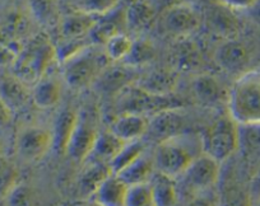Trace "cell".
<instances>
[{"label": "cell", "mask_w": 260, "mask_h": 206, "mask_svg": "<svg viewBox=\"0 0 260 206\" xmlns=\"http://www.w3.org/2000/svg\"><path fill=\"white\" fill-rule=\"evenodd\" d=\"M35 6L32 7L34 8L35 14L39 17L40 19H52L55 18V12L54 8H52L51 3H34Z\"/></svg>", "instance_id": "37"}, {"label": "cell", "mask_w": 260, "mask_h": 206, "mask_svg": "<svg viewBox=\"0 0 260 206\" xmlns=\"http://www.w3.org/2000/svg\"><path fill=\"white\" fill-rule=\"evenodd\" d=\"M260 197V171L254 176L250 185V201H254Z\"/></svg>", "instance_id": "39"}, {"label": "cell", "mask_w": 260, "mask_h": 206, "mask_svg": "<svg viewBox=\"0 0 260 206\" xmlns=\"http://www.w3.org/2000/svg\"><path fill=\"white\" fill-rule=\"evenodd\" d=\"M114 12H111L107 16L102 17L92 28L91 33H89V41L92 45H97V46H104L111 37L116 36V34L122 33L121 27H119V21L114 18L112 16Z\"/></svg>", "instance_id": "27"}, {"label": "cell", "mask_w": 260, "mask_h": 206, "mask_svg": "<svg viewBox=\"0 0 260 206\" xmlns=\"http://www.w3.org/2000/svg\"><path fill=\"white\" fill-rule=\"evenodd\" d=\"M52 148V134L37 125L22 126L14 138V150L21 159L36 162Z\"/></svg>", "instance_id": "7"}, {"label": "cell", "mask_w": 260, "mask_h": 206, "mask_svg": "<svg viewBox=\"0 0 260 206\" xmlns=\"http://www.w3.org/2000/svg\"><path fill=\"white\" fill-rule=\"evenodd\" d=\"M239 149L247 154L260 151V123L239 125Z\"/></svg>", "instance_id": "33"}, {"label": "cell", "mask_w": 260, "mask_h": 206, "mask_svg": "<svg viewBox=\"0 0 260 206\" xmlns=\"http://www.w3.org/2000/svg\"><path fill=\"white\" fill-rule=\"evenodd\" d=\"M125 143H122L119 138L114 135L110 130L102 131L99 134L94 143L93 149L89 154L87 163H104L109 164L115 159L119 151L124 146Z\"/></svg>", "instance_id": "20"}, {"label": "cell", "mask_w": 260, "mask_h": 206, "mask_svg": "<svg viewBox=\"0 0 260 206\" xmlns=\"http://www.w3.org/2000/svg\"><path fill=\"white\" fill-rule=\"evenodd\" d=\"M56 59V49L49 37L37 34L32 37L17 55L12 73L28 87H34L46 75Z\"/></svg>", "instance_id": "2"}, {"label": "cell", "mask_w": 260, "mask_h": 206, "mask_svg": "<svg viewBox=\"0 0 260 206\" xmlns=\"http://www.w3.org/2000/svg\"><path fill=\"white\" fill-rule=\"evenodd\" d=\"M230 116L239 125L260 123V71L241 74L229 93Z\"/></svg>", "instance_id": "3"}, {"label": "cell", "mask_w": 260, "mask_h": 206, "mask_svg": "<svg viewBox=\"0 0 260 206\" xmlns=\"http://www.w3.org/2000/svg\"><path fill=\"white\" fill-rule=\"evenodd\" d=\"M202 19L194 7L185 3L172 4L161 14L159 24L164 33L174 38H186L201 27Z\"/></svg>", "instance_id": "6"}, {"label": "cell", "mask_w": 260, "mask_h": 206, "mask_svg": "<svg viewBox=\"0 0 260 206\" xmlns=\"http://www.w3.org/2000/svg\"><path fill=\"white\" fill-rule=\"evenodd\" d=\"M110 64L104 47L89 45L61 63V76L69 88L82 91L96 83Z\"/></svg>", "instance_id": "4"}, {"label": "cell", "mask_w": 260, "mask_h": 206, "mask_svg": "<svg viewBox=\"0 0 260 206\" xmlns=\"http://www.w3.org/2000/svg\"><path fill=\"white\" fill-rule=\"evenodd\" d=\"M186 206H217L216 201L208 195V192L206 193H199V195L192 196L189 200V202L186 203Z\"/></svg>", "instance_id": "38"}, {"label": "cell", "mask_w": 260, "mask_h": 206, "mask_svg": "<svg viewBox=\"0 0 260 206\" xmlns=\"http://www.w3.org/2000/svg\"><path fill=\"white\" fill-rule=\"evenodd\" d=\"M219 163L208 157L207 154H201L189 166L181 176L182 186L192 196L199 193L209 192L217 185L219 178Z\"/></svg>", "instance_id": "8"}, {"label": "cell", "mask_w": 260, "mask_h": 206, "mask_svg": "<svg viewBox=\"0 0 260 206\" xmlns=\"http://www.w3.org/2000/svg\"><path fill=\"white\" fill-rule=\"evenodd\" d=\"M19 183V171L16 163L7 155L0 157V198L6 200Z\"/></svg>", "instance_id": "28"}, {"label": "cell", "mask_w": 260, "mask_h": 206, "mask_svg": "<svg viewBox=\"0 0 260 206\" xmlns=\"http://www.w3.org/2000/svg\"><path fill=\"white\" fill-rule=\"evenodd\" d=\"M125 26L133 32L148 28L156 16L153 6L147 2H134L124 12Z\"/></svg>", "instance_id": "22"}, {"label": "cell", "mask_w": 260, "mask_h": 206, "mask_svg": "<svg viewBox=\"0 0 260 206\" xmlns=\"http://www.w3.org/2000/svg\"><path fill=\"white\" fill-rule=\"evenodd\" d=\"M18 53L14 51L9 45L0 41V69L13 68Z\"/></svg>", "instance_id": "35"}, {"label": "cell", "mask_w": 260, "mask_h": 206, "mask_svg": "<svg viewBox=\"0 0 260 206\" xmlns=\"http://www.w3.org/2000/svg\"><path fill=\"white\" fill-rule=\"evenodd\" d=\"M125 206H157L151 182L130 186L127 190Z\"/></svg>", "instance_id": "31"}, {"label": "cell", "mask_w": 260, "mask_h": 206, "mask_svg": "<svg viewBox=\"0 0 260 206\" xmlns=\"http://www.w3.org/2000/svg\"><path fill=\"white\" fill-rule=\"evenodd\" d=\"M0 97L12 111L24 107L31 99V88L17 78L13 73L0 74Z\"/></svg>", "instance_id": "14"}, {"label": "cell", "mask_w": 260, "mask_h": 206, "mask_svg": "<svg viewBox=\"0 0 260 206\" xmlns=\"http://www.w3.org/2000/svg\"><path fill=\"white\" fill-rule=\"evenodd\" d=\"M201 154H203L201 136L189 133L172 136L157 144L154 149L156 172L177 180Z\"/></svg>", "instance_id": "1"}, {"label": "cell", "mask_w": 260, "mask_h": 206, "mask_svg": "<svg viewBox=\"0 0 260 206\" xmlns=\"http://www.w3.org/2000/svg\"><path fill=\"white\" fill-rule=\"evenodd\" d=\"M8 206H32V196L28 188L23 186L22 183L14 187L6 198Z\"/></svg>", "instance_id": "34"}, {"label": "cell", "mask_w": 260, "mask_h": 206, "mask_svg": "<svg viewBox=\"0 0 260 206\" xmlns=\"http://www.w3.org/2000/svg\"><path fill=\"white\" fill-rule=\"evenodd\" d=\"M13 116L14 112L12 111V108L0 97V129L8 128L13 121Z\"/></svg>", "instance_id": "36"}, {"label": "cell", "mask_w": 260, "mask_h": 206, "mask_svg": "<svg viewBox=\"0 0 260 206\" xmlns=\"http://www.w3.org/2000/svg\"><path fill=\"white\" fill-rule=\"evenodd\" d=\"M250 206H260V197L256 198V200L251 201V203H250Z\"/></svg>", "instance_id": "41"}, {"label": "cell", "mask_w": 260, "mask_h": 206, "mask_svg": "<svg viewBox=\"0 0 260 206\" xmlns=\"http://www.w3.org/2000/svg\"><path fill=\"white\" fill-rule=\"evenodd\" d=\"M100 131L96 129L93 118L88 115H78V121L74 128L72 138L65 154L77 162H86L93 149Z\"/></svg>", "instance_id": "9"}, {"label": "cell", "mask_w": 260, "mask_h": 206, "mask_svg": "<svg viewBox=\"0 0 260 206\" xmlns=\"http://www.w3.org/2000/svg\"><path fill=\"white\" fill-rule=\"evenodd\" d=\"M6 154V139L3 136V129H0V157Z\"/></svg>", "instance_id": "40"}, {"label": "cell", "mask_w": 260, "mask_h": 206, "mask_svg": "<svg viewBox=\"0 0 260 206\" xmlns=\"http://www.w3.org/2000/svg\"><path fill=\"white\" fill-rule=\"evenodd\" d=\"M203 153L221 164L239 150V123L231 116L217 120L202 136Z\"/></svg>", "instance_id": "5"}, {"label": "cell", "mask_w": 260, "mask_h": 206, "mask_svg": "<svg viewBox=\"0 0 260 206\" xmlns=\"http://www.w3.org/2000/svg\"><path fill=\"white\" fill-rule=\"evenodd\" d=\"M144 151H146V145H144V143L142 140L125 143L121 150L115 157V159L110 163L111 172L114 175H117L119 172H121L130 163H133L137 158L141 157Z\"/></svg>", "instance_id": "30"}, {"label": "cell", "mask_w": 260, "mask_h": 206, "mask_svg": "<svg viewBox=\"0 0 260 206\" xmlns=\"http://www.w3.org/2000/svg\"><path fill=\"white\" fill-rule=\"evenodd\" d=\"M181 126L182 118L176 113V108L162 111V112L153 115V117L149 120L147 135L151 134L158 143H161L166 139L184 133L180 129Z\"/></svg>", "instance_id": "16"}, {"label": "cell", "mask_w": 260, "mask_h": 206, "mask_svg": "<svg viewBox=\"0 0 260 206\" xmlns=\"http://www.w3.org/2000/svg\"><path fill=\"white\" fill-rule=\"evenodd\" d=\"M192 91L203 103H216L221 99L222 84L212 74H202L192 81Z\"/></svg>", "instance_id": "25"}, {"label": "cell", "mask_w": 260, "mask_h": 206, "mask_svg": "<svg viewBox=\"0 0 260 206\" xmlns=\"http://www.w3.org/2000/svg\"><path fill=\"white\" fill-rule=\"evenodd\" d=\"M149 120L139 113H120L112 120L109 130L122 143L142 140L148 131Z\"/></svg>", "instance_id": "10"}, {"label": "cell", "mask_w": 260, "mask_h": 206, "mask_svg": "<svg viewBox=\"0 0 260 206\" xmlns=\"http://www.w3.org/2000/svg\"><path fill=\"white\" fill-rule=\"evenodd\" d=\"M177 84V74L169 69H154L139 75L136 87L139 91L156 97H170Z\"/></svg>", "instance_id": "11"}, {"label": "cell", "mask_w": 260, "mask_h": 206, "mask_svg": "<svg viewBox=\"0 0 260 206\" xmlns=\"http://www.w3.org/2000/svg\"><path fill=\"white\" fill-rule=\"evenodd\" d=\"M134 39L130 38L126 33H119L111 37L106 44L104 45V51L107 59L111 64L124 63L130 55V51L133 49Z\"/></svg>", "instance_id": "26"}, {"label": "cell", "mask_w": 260, "mask_h": 206, "mask_svg": "<svg viewBox=\"0 0 260 206\" xmlns=\"http://www.w3.org/2000/svg\"><path fill=\"white\" fill-rule=\"evenodd\" d=\"M88 206H100V205H99V203H96V202H94V201H92V202L89 203Z\"/></svg>", "instance_id": "42"}, {"label": "cell", "mask_w": 260, "mask_h": 206, "mask_svg": "<svg viewBox=\"0 0 260 206\" xmlns=\"http://www.w3.org/2000/svg\"><path fill=\"white\" fill-rule=\"evenodd\" d=\"M71 4L74 12L87 14L94 18H102L119 7V2H112V0H79V2H72Z\"/></svg>", "instance_id": "29"}, {"label": "cell", "mask_w": 260, "mask_h": 206, "mask_svg": "<svg viewBox=\"0 0 260 206\" xmlns=\"http://www.w3.org/2000/svg\"><path fill=\"white\" fill-rule=\"evenodd\" d=\"M138 76L136 74V69L126 64L121 63V65L110 64L102 71L96 83L100 86L99 88L106 93H119L125 88L133 87Z\"/></svg>", "instance_id": "13"}, {"label": "cell", "mask_w": 260, "mask_h": 206, "mask_svg": "<svg viewBox=\"0 0 260 206\" xmlns=\"http://www.w3.org/2000/svg\"><path fill=\"white\" fill-rule=\"evenodd\" d=\"M153 58V45L148 41H144V39H139V41H134L133 49L130 51V55L127 56L126 60L124 61V64L137 69L139 68V66L144 65V64L149 63Z\"/></svg>", "instance_id": "32"}, {"label": "cell", "mask_w": 260, "mask_h": 206, "mask_svg": "<svg viewBox=\"0 0 260 206\" xmlns=\"http://www.w3.org/2000/svg\"><path fill=\"white\" fill-rule=\"evenodd\" d=\"M151 186L157 206H176L179 198L176 180L156 172L151 180Z\"/></svg>", "instance_id": "23"}, {"label": "cell", "mask_w": 260, "mask_h": 206, "mask_svg": "<svg viewBox=\"0 0 260 206\" xmlns=\"http://www.w3.org/2000/svg\"><path fill=\"white\" fill-rule=\"evenodd\" d=\"M61 97V84L51 70L31 88L32 102L39 108L46 110L57 105Z\"/></svg>", "instance_id": "15"}, {"label": "cell", "mask_w": 260, "mask_h": 206, "mask_svg": "<svg viewBox=\"0 0 260 206\" xmlns=\"http://www.w3.org/2000/svg\"><path fill=\"white\" fill-rule=\"evenodd\" d=\"M154 175H156V167H154L153 154L149 155L147 151H144L141 157L137 158L133 163H130L116 176L130 187V186L151 182Z\"/></svg>", "instance_id": "19"}, {"label": "cell", "mask_w": 260, "mask_h": 206, "mask_svg": "<svg viewBox=\"0 0 260 206\" xmlns=\"http://www.w3.org/2000/svg\"><path fill=\"white\" fill-rule=\"evenodd\" d=\"M127 190L129 186L112 173L97 188L93 201L100 206H125Z\"/></svg>", "instance_id": "18"}, {"label": "cell", "mask_w": 260, "mask_h": 206, "mask_svg": "<svg viewBox=\"0 0 260 206\" xmlns=\"http://www.w3.org/2000/svg\"><path fill=\"white\" fill-rule=\"evenodd\" d=\"M78 121V113L72 110H64L59 113L52 129V148L65 153L68 148L74 128Z\"/></svg>", "instance_id": "21"}, {"label": "cell", "mask_w": 260, "mask_h": 206, "mask_svg": "<svg viewBox=\"0 0 260 206\" xmlns=\"http://www.w3.org/2000/svg\"><path fill=\"white\" fill-rule=\"evenodd\" d=\"M87 164L88 166L79 180V190L84 195L93 197L97 188L110 175H112V172L109 164L104 163H87Z\"/></svg>", "instance_id": "24"}, {"label": "cell", "mask_w": 260, "mask_h": 206, "mask_svg": "<svg viewBox=\"0 0 260 206\" xmlns=\"http://www.w3.org/2000/svg\"><path fill=\"white\" fill-rule=\"evenodd\" d=\"M99 19L100 18H94V17L73 11L71 14L59 21V31L62 41L87 38Z\"/></svg>", "instance_id": "17"}, {"label": "cell", "mask_w": 260, "mask_h": 206, "mask_svg": "<svg viewBox=\"0 0 260 206\" xmlns=\"http://www.w3.org/2000/svg\"><path fill=\"white\" fill-rule=\"evenodd\" d=\"M214 60L223 70L237 73L249 63V50L239 39H226L214 51Z\"/></svg>", "instance_id": "12"}]
</instances>
